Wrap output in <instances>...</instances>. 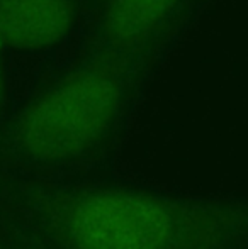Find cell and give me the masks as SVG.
Segmentation results:
<instances>
[{
    "label": "cell",
    "mask_w": 248,
    "mask_h": 249,
    "mask_svg": "<svg viewBox=\"0 0 248 249\" xmlns=\"http://www.w3.org/2000/svg\"><path fill=\"white\" fill-rule=\"evenodd\" d=\"M114 76L80 71L39 97L20 117L17 142L29 158L60 161L94 144L119 108Z\"/></svg>",
    "instance_id": "obj_1"
},
{
    "label": "cell",
    "mask_w": 248,
    "mask_h": 249,
    "mask_svg": "<svg viewBox=\"0 0 248 249\" xmlns=\"http://www.w3.org/2000/svg\"><path fill=\"white\" fill-rule=\"evenodd\" d=\"M172 229V217L160 203L128 194L92 195L68 217L75 249H162Z\"/></svg>",
    "instance_id": "obj_2"
},
{
    "label": "cell",
    "mask_w": 248,
    "mask_h": 249,
    "mask_svg": "<svg viewBox=\"0 0 248 249\" xmlns=\"http://www.w3.org/2000/svg\"><path fill=\"white\" fill-rule=\"evenodd\" d=\"M72 20L70 0H0V48L38 51L55 46Z\"/></svg>",
    "instance_id": "obj_3"
},
{
    "label": "cell",
    "mask_w": 248,
    "mask_h": 249,
    "mask_svg": "<svg viewBox=\"0 0 248 249\" xmlns=\"http://www.w3.org/2000/svg\"><path fill=\"white\" fill-rule=\"evenodd\" d=\"M179 0H111L106 34L116 46L138 44L162 22Z\"/></svg>",
    "instance_id": "obj_4"
},
{
    "label": "cell",
    "mask_w": 248,
    "mask_h": 249,
    "mask_svg": "<svg viewBox=\"0 0 248 249\" xmlns=\"http://www.w3.org/2000/svg\"><path fill=\"white\" fill-rule=\"evenodd\" d=\"M3 97V71H2V61H0V102Z\"/></svg>",
    "instance_id": "obj_5"
}]
</instances>
